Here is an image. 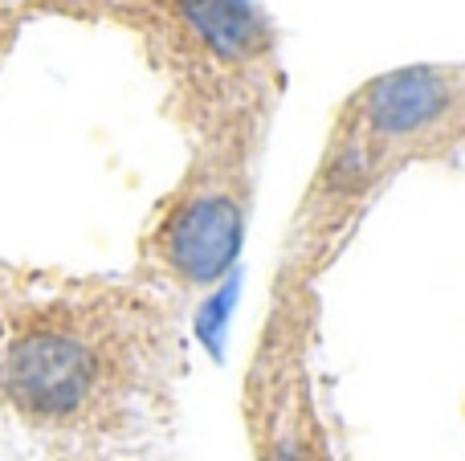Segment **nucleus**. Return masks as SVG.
Wrapping results in <instances>:
<instances>
[{
    "label": "nucleus",
    "mask_w": 465,
    "mask_h": 461,
    "mask_svg": "<svg viewBox=\"0 0 465 461\" xmlns=\"http://www.w3.org/2000/svg\"><path fill=\"white\" fill-rule=\"evenodd\" d=\"M461 152L465 62H412L363 78L331 111L314 168L290 212L278 266L322 282L404 172Z\"/></svg>",
    "instance_id": "2"
},
{
    "label": "nucleus",
    "mask_w": 465,
    "mask_h": 461,
    "mask_svg": "<svg viewBox=\"0 0 465 461\" xmlns=\"http://www.w3.org/2000/svg\"><path fill=\"white\" fill-rule=\"evenodd\" d=\"M29 21L106 25L135 41L168 90V114L282 103V29L257 0H13Z\"/></svg>",
    "instance_id": "4"
},
{
    "label": "nucleus",
    "mask_w": 465,
    "mask_h": 461,
    "mask_svg": "<svg viewBox=\"0 0 465 461\" xmlns=\"http://www.w3.org/2000/svg\"><path fill=\"white\" fill-rule=\"evenodd\" d=\"M65 461H172L163 446L152 449H114V454H86V457H65Z\"/></svg>",
    "instance_id": "6"
},
{
    "label": "nucleus",
    "mask_w": 465,
    "mask_h": 461,
    "mask_svg": "<svg viewBox=\"0 0 465 461\" xmlns=\"http://www.w3.org/2000/svg\"><path fill=\"white\" fill-rule=\"evenodd\" d=\"M188 307L143 278L0 261V413L54 461L168 446Z\"/></svg>",
    "instance_id": "1"
},
{
    "label": "nucleus",
    "mask_w": 465,
    "mask_h": 461,
    "mask_svg": "<svg viewBox=\"0 0 465 461\" xmlns=\"http://www.w3.org/2000/svg\"><path fill=\"white\" fill-rule=\"evenodd\" d=\"M322 282L273 266L237 384L249 461H343L319 384Z\"/></svg>",
    "instance_id": "5"
},
{
    "label": "nucleus",
    "mask_w": 465,
    "mask_h": 461,
    "mask_svg": "<svg viewBox=\"0 0 465 461\" xmlns=\"http://www.w3.org/2000/svg\"><path fill=\"white\" fill-rule=\"evenodd\" d=\"M278 106L229 103L172 114L184 163L139 225L131 274L188 310L225 286L253 225Z\"/></svg>",
    "instance_id": "3"
}]
</instances>
